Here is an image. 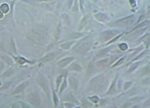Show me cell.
Wrapping results in <instances>:
<instances>
[{
	"label": "cell",
	"mask_w": 150,
	"mask_h": 108,
	"mask_svg": "<svg viewBox=\"0 0 150 108\" xmlns=\"http://www.w3.org/2000/svg\"><path fill=\"white\" fill-rule=\"evenodd\" d=\"M70 85L71 86L73 84H74V88H76L77 87V80L75 79L74 78H73V77H71L70 78Z\"/></svg>",
	"instance_id": "cell-12"
},
{
	"label": "cell",
	"mask_w": 150,
	"mask_h": 108,
	"mask_svg": "<svg viewBox=\"0 0 150 108\" xmlns=\"http://www.w3.org/2000/svg\"><path fill=\"white\" fill-rule=\"evenodd\" d=\"M118 32L116 30H107V31L104 32L101 35V40L102 41H107L108 40L111 39Z\"/></svg>",
	"instance_id": "cell-2"
},
{
	"label": "cell",
	"mask_w": 150,
	"mask_h": 108,
	"mask_svg": "<svg viewBox=\"0 0 150 108\" xmlns=\"http://www.w3.org/2000/svg\"><path fill=\"white\" fill-rule=\"evenodd\" d=\"M0 9L1 10L3 13H8V11H9V6L7 4H3L0 6Z\"/></svg>",
	"instance_id": "cell-9"
},
{
	"label": "cell",
	"mask_w": 150,
	"mask_h": 108,
	"mask_svg": "<svg viewBox=\"0 0 150 108\" xmlns=\"http://www.w3.org/2000/svg\"><path fill=\"white\" fill-rule=\"evenodd\" d=\"M131 82H126V83H125V85H124V87H125V89H126V88H128V87H129L130 85H131Z\"/></svg>",
	"instance_id": "cell-19"
},
{
	"label": "cell",
	"mask_w": 150,
	"mask_h": 108,
	"mask_svg": "<svg viewBox=\"0 0 150 108\" xmlns=\"http://www.w3.org/2000/svg\"><path fill=\"white\" fill-rule=\"evenodd\" d=\"M3 17V14L1 11H0V19H1Z\"/></svg>",
	"instance_id": "cell-23"
},
{
	"label": "cell",
	"mask_w": 150,
	"mask_h": 108,
	"mask_svg": "<svg viewBox=\"0 0 150 108\" xmlns=\"http://www.w3.org/2000/svg\"><path fill=\"white\" fill-rule=\"evenodd\" d=\"M120 48L122 50H125L127 48V45L125 43H122L120 45Z\"/></svg>",
	"instance_id": "cell-16"
},
{
	"label": "cell",
	"mask_w": 150,
	"mask_h": 108,
	"mask_svg": "<svg viewBox=\"0 0 150 108\" xmlns=\"http://www.w3.org/2000/svg\"><path fill=\"white\" fill-rule=\"evenodd\" d=\"M28 85V81H25L24 83H21V85H19V86L15 89L14 91H13V94H17V93H19L21 91H22L25 89V88Z\"/></svg>",
	"instance_id": "cell-5"
},
{
	"label": "cell",
	"mask_w": 150,
	"mask_h": 108,
	"mask_svg": "<svg viewBox=\"0 0 150 108\" xmlns=\"http://www.w3.org/2000/svg\"><path fill=\"white\" fill-rule=\"evenodd\" d=\"M0 85H1V82H0Z\"/></svg>",
	"instance_id": "cell-24"
},
{
	"label": "cell",
	"mask_w": 150,
	"mask_h": 108,
	"mask_svg": "<svg viewBox=\"0 0 150 108\" xmlns=\"http://www.w3.org/2000/svg\"><path fill=\"white\" fill-rule=\"evenodd\" d=\"M79 48H78V51H84V50H87V49L89 48V42H83L81 43L79 45Z\"/></svg>",
	"instance_id": "cell-6"
},
{
	"label": "cell",
	"mask_w": 150,
	"mask_h": 108,
	"mask_svg": "<svg viewBox=\"0 0 150 108\" xmlns=\"http://www.w3.org/2000/svg\"><path fill=\"white\" fill-rule=\"evenodd\" d=\"M37 82L40 85V86H41L42 88L45 91L46 93H47L48 91V86L47 81L46 80L45 77L43 75H41L40 77H39Z\"/></svg>",
	"instance_id": "cell-3"
},
{
	"label": "cell",
	"mask_w": 150,
	"mask_h": 108,
	"mask_svg": "<svg viewBox=\"0 0 150 108\" xmlns=\"http://www.w3.org/2000/svg\"><path fill=\"white\" fill-rule=\"evenodd\" d=\"M53 96H55V98H53V99H54V102H55V105L57 104V96H56V94H55V93H54L53 94Z\"/></svg>",
	"instance_id": "cell-21"
},
{
	"label": "cell",
	"mask_w": 150,
	"mask_h": 108,
	"mask_svg": "<svg viewBox=\"0 0 150 108\" xmlns=\"http://www.w3.org/2000/svg\"><path fill=\"white\" fill-rule=\"evenodd\" d=\"M70 69H71V70H73V71H79L81 70V66H79V64L75 63V64H72V65L70 66Z\"/></svg>",
	"instance_id": "cell-8"
},
{
	"label": "cell",
	"mask_w": 150,
	"mask_h": 108,
	"mask_svg": "<svg viewBox=\"0 0 150 108\" xmlns=\"http://www.w3.org/2000/svg\"><path fill=\"white\" fill-rule=\"evenodd\" d=\"M137 66H138V64H134V66H131V68H130V69L129 72H131V71H133V70L135 69V68H136V67H137Z\"/></svg>",
	"instance_id": "cell-18"
},
{
	"label": "cell",
	"mask_w": 150,
	"mask_h": 108,
	"mask_svg": "<svg viewBox=\"0 0 150 108\" xmlns=\"http://www.w3.org/2000/svg\"><path fill=\"white\" fill-rule=\"evenodd\" d=\"M27 100L30 102V103L37 107L40 106V103H41L40 98V96L36 92L31 93L29 95L28 98H27Z\"/></svg>",
	"instance_id": "cell-1"
},
{
	"label": "cell",
	"mask_w": 150,
	"mask_h": 108,
	"mask_svg": "<svg viewBox=\"0 0 150 108\" xmlns=\"http://www.w3.org/2000/svg\"><path fill=\"white\" fill-rule=\"evenodd\" d=\"M108 62H109V60L106 59L103 60V61H99V62H98L97 64L99 66H101V68H103L104 66H105L106 65H107V64L108 63Z\"/></svg>",
	"instance_id": "cell-11"
},
{
	"label": "cell",
	"mask_w": 150,
	"mask_h": 108,
	"mask_svg": "<svg viewBox=\"0 0 150 108\" xmlns=\"http://www.w3.org/2000/svg\"><path fill=\"white\" fill-rule=\"evenodd\" d=\"M72 44H73V42L66 43H65V44L62 45L61 46H62V48L63 49H65V50H66V49L69 48Z\"/></svg>",
	"instance_id": "cell-15"
},
{
	"label": "cell",
	"mask_w": 150,
	"mask_h": 108,
	"mask_svg": "<svg viewBox=\"0 0 150 108\" xmlns=\"http://www.w3.org/2000/svg\"><path fill=\"white\" fill-rule=\"evenodd\" d=\"M130 106V104H128V103H125V104L123 105V107H122V108H128V107Z\"/></svg>",
	"instance_id": "cell-20"
},
{
	"label": "cell",
	"mask_w": 150,
	"mask_h": 108,
	"mask_svg": "<svg viewBox=\"0 0 150 108\" xmlns=\"http://www.w3.org/2000/svg\"><path fill=\"white\" fill-rule=\"evenodd\" d=\"M108 51V49H104V50H102L100 51L98 54H97V57H102L104 55L106 54L107 53V52Z\"/></svg>",
	"instance_id": "cell-13"
},
{
	"label": "cell",
	"mask_w": 150,
	"mask_h": 108,
	"mask_svg": "<svg viewBox=\"0 0 150 108\" xmlns=\"http://www.w3.org/2000/svg\"><path fill=\"white\" fill-rule=\"evenodd\" d=\"M96 17L97 18V19H99L101 20H105L107 19V16L106 15L104 14H98L96 15Z\"/></svg>",
	"instance_id": "cell-10"
},
{
	"label": "cell",
	"mask_w": 150,
	"mask_h": 108,
	"mask_svg": "<svg viewBox=\"0 0 150 108\" xmlns=\"http://www.w3.org/2000/svg\"><path fill=\"white\" fill-rule=\"evenodd\" d=\"M124 59H125V58H122V59H121L120 60V61H118V62H117V64H115V65H114V67H115V66H119V65H120V64H122V62H123V61H124Z\"/></svg>",
	"instance_id": "cell-17"
},
{
	"label": "cell",
	"mask_w": 150,
	"mask_h": 108,
	"mask_svg": "<svg viewBox=\"0 0 150 108\" xmlns=\"http://www.w3.org/2000/svg\"><path fill=\"white\" fill-rule=\"evenodd\" d=\"M15 59H16V62L19 64H24L25 63V62H26V60L23 58H16Z\"/></svg>",
	"instance_id": "cell-14"
},
{
	"label": "cell",
	"mask_w": 150,
	"mask_h": 108,
	"mask_svg": "<svg viewBox=\"0 0 150 108\" xmlns=\"http://www.w3.org/2000/svg\"><path fill=\"white\" fill-rule=\"evenodd\" d=\"M74 58L73 57H70V58H66L65 59H63L61 61H60L58 63V65L61 68H64L66 66H67L69 63H70L72 61L74 60Z\"/></svg>",
	"instance_id": "cell-4"
},
{
	"label": "cell",
	"mask_w": 150,
	"mask_h": 108,
	"mask_svg": "<svg viewBox=\"0 0 150 108\" xmlns=\"http://www.w3.org/2000/svg\"><path fill=\"white\" fill-rule=\"evenodd\" d=\"M12 108H19V107L18 104H13L12 105Z\"/></svg>",
	"instance_id": "cell-22"
},
{
	"label": "cell",
	"mask_w": 150,
	"mask_h": 108,
	"mask_svg": "<svg viewBox=\"0 0 150 108\" xmlns=\"http://www.w3.org/2000/svg\"><path fill=\"white\" fill-rule=\"evenodd\" d=\"M55 57V54L50 53L49 54L47 55L46 56H45L44 58L42 59V61H44V62H48V61H52Z\"/></svg>",
	"instance_id": "cell-7"
}]
</instances>
